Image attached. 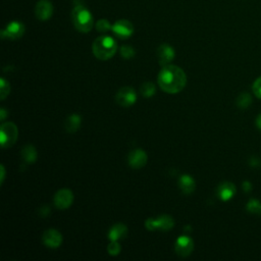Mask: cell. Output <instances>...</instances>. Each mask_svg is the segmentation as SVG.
<instances>
[{"instance_id": "1", "label": "cell", "mask_w": 261, "mask_h": 261, "mask_svg": "<svg viewBox=\"0 0 261 261\" xmlns=\"http://www.w3.org/2000/svg\"><path fill=\"white\" fill-rule=\"evenodd\" d=\"M187 84V75L181 68L173 64L162 66L158 74V85L168 94L180 92Z\"/></svg>"}, {"instance_id": "2", "label": "cell", "mask_w": 261, "mask_h": 261, "mask_svg": "<svg viewBox=\"0 0 261 261\" xmlns=\"http://www.w3.org/2000/svg\"><path fill=\"white\" fill-rule=\"evenodd\" d=\"M117 45L110 36H100L93 43V53L100 60L110 59L116 52Z\"/></svg>"}, {"instance_id": "3", "label": "cell", "mask_w": 261, "mask_h": 261, "mask_svg": "<svg viewBox=\"0 0 261 261\" xmlns=\"http://www.w3.org/2000/svg\"><path fill=\"white\" fill-rule=\"evenodd\" d=\"M71 19L75 29L81 33H88L93 27V16L83 4L74 5L71 12Z\"/></svg>"}, {"instance_id": "4", "label": "cell", "mask_w": 261, "mask_h": 261, "mask_svg": "<svg viewBox=\"0 0 261 261\" xmlns=\"http://www.w3.org/2000/svg\"><path fill=\"white\" fill-rule=\"evenodd\" d=\"M1 146L3 148L11 147L17 140V126L13 122H4L0 127Z\"/></svg>"}, {"instance_id": "5", "label": "cell", "mask_w": 261, "mask_h": 261, "mask_svg": "<svg viewBox=\"0 0 261 261\" xmlns=\"http://www.w3.org/2000/svg\"><path fill=\"white\" fill-rule=\"evenodd\" d=\"M115 101L119 106L130 107L137 101V93L134 88L123 87L117 92L115 96Z\"/></svg>"}, {"instance_id": "6", "label": "cell", "mask_w": 261, "mask_h": 261, "mask_svg": "<svg viewBox=\"0 0 261 261\" xmlns=\"http://www.w3.org/2000/svg\"><path fill=\"white\" fill-rule=\"evenodd\" d=\"M24 33V24L18 20L9 22L4 30L1 31L2 38H8L11 40L19 39Z\"/></svg>"}, {"instance_id": "7", "label": "cell", "mask_w": 261, "mask_h": 261, "mask_svg": "<svg viewBox=\"0 0 261 261\" xmlns=\"http://www.w3.org/2000/svg\"><path fill=\"white\" fill-rule=\"evenodd\" d=\"M113 34L120 39H127L134 33V25L127 19H119L112 25Z\"/></svg>"}, {"instance_id": "8", "label": "cell", "mask_w": 261, "mask_h": 261, "mask_svg": "<svg viewBox=\"0 0 261 261\" xmlns=\"http://www.w3.org/2000/svg\"><path fill=\"white\" fill-rule=\"evenodd\" d=\"M73 201V194L68 189L59 190L54 196V205L58 209H67Z\"/></svg>"}, {"instance_id": "9", "label": "cell", "mask_w": 261, "mask_h": 261, "mask_svg": "<svg viewBox=\"0 0 261 261\" xmlns=\"http://www.w3.org/2000/svg\"><path fill=\"white\" fill-rule=\"evenodd\" d=\"M175 252L180 257H188L194 250V242L188 236L179 237L175 242Z\"/></svg>"}, {"instance_id": "10", "label": "cell", "mask_w": 261, "mask_h": 261, "mask_svg": "<svg viewBox=\"0 0 261 261\" xmlns=\"http://www.w3.org/2000/svg\"><path fill=\"white\" fill-rule=\"evenodd\" d=\"M147 160H148V157H147L146 152L141 149L133 150L128 154V157H127L128 165L135 169H139V168H142L143 166H145L147 163Z\"/></svg>"}, {"instance_id": "11", "label": "cell", "mask_w": 261, "mask_h": 261, "mask_svg": "<svg viewBox=\"0 0 261 261\" xmlns=\"http://www.w3.org/2000/svg\"><path fill=\"white\" fill-rule=\"evenodd\" d=\"M42 241L46 247L55 249L61 245L62 236L58 230H56L54 228H49L43 233Z\"/></svg>"}, {"instance_id": "12", "label": "cell", "mask_w": 261, "mask_h": 261, "mask_svg": "<svg viewBox=\"0 0 261 261\" xmlns=\"http://www.w3.org/2000/svg\"><path fill=\"white\" fill-rule=\"evenodd\" d=\"M157 56L160 65L164 66L170 64V62L174 59L175 52L174 49L168 44H162L157 49Z\"/></svg>"}, {"instance_id": "13", "label": "cell", "mask_w": 261, "mask_h": 261, "mask_svg": "<svg viewBox=\"0 0 261 261\" xmlns=\"http://www.w3.org/2000/svg\"><path fill=\"white\" fill-rule=\"evenodd\" d=\"M53 13V6L49 0H40L36 4L35 14L40 20H47Z\"/></svg>"}, {"instance_id": "14", "label": "cell", "mask_w": 261, "mask_h": 261, "mask_svg": "<svg viewBox=\"0 0 261 261\" xmlns=\"http://www.w3.org/2000/svg\"><path fill=\"white\" fill-rule=\"evenodd\" d=\"M236 191V186L232 182L223 181L217 188V195L222 201H228L234 196Z\"/></svg>"}, {"instance_id": "15", "label": "cell", "mask_w": 261, "mask_h": 261, "mask_svg": "<svg viewBox=\"0 0 261 261\" xmlns=\"http://www.w3.org/2000/svg\"><path fill=\"white\" fill-rule=\"evenodd\" d=\"M127 234V227L122 223L114 224L108 231V239L111 241H118L124 239Z\"/></svg>"}, {"instance_id": "16", "label": "cell", "mask_w": 261, "mask_h": 261, "mask_svg": "<svg viewBox=\"0 0 261 261\" xmlns=\"http://www.w3.org/2000/svg\"><path fill=\"white\" fill-rule=\"evenodd\" d=\"M178 187L179 189L181 190V192L184 194H192L196 188V182L194 180V178L189 175V174H182L180 177H179V180H178Z\"/></svg>"}, {"instance_id": "17", "label": "cell", "mask_w": 261, "mask_h": 261, "mask_svg": "<svg viewBox=\"0 0 261 261\" xmlns=\"http://www.w3.org/2000/svg\"><path fill=\"white\" fill-rule=\"evenodd\" d=\"M155 225H156V229L166 231L173 227L174 220L169 215H161L158 218H155Z\"/></svg>"}, {"instance_id": "18", "label": "cell", "mask_w": 261, "mask_h": 261, "mask_svg": "<svg viewBox=\"0 0 261 261\" xmlns=\"http://www.w3.org/2000/svg\"><path fill=\"white\" fill-rule=\"evenodd\" d=\"M81 122H82V117L79 114L74 113V114H70L66 118L64 126L68 133H75L80 128Z\"/></svg>"}, {"instance_id": "19", "label": "cell", "mask_w": 261, "mask_h": 261, "mask_svg": "<svg viewBox=\"0 0 261 261\" xmlns=\"http://www.w3.org/2000/svg\"><path fill=\"white\" fill-rule=\"evenodd\" d=\"M21 157L28 163H34L37 160V151L34 146L28 145L21 150Z\"/></svg>"}, {"instance_id": "20", "label": "cell", "mask_w": 261, "mask_h": 261, "mask_svg": "<svg viewBox=\"0 0 261 261\" xmlns=\"http://www.w3.org/2000/svg\"><path fill=\"white\" fill-rule=\"evenodd\" d=\"M140 92L142 94L143 97L145 98H150L152 97L155 92H156V88H155V85L151 82H145L142 86H141V89H140Z\"/></svg>"}, {"instance_id": "21", "label": "cell", "mask_w": 261, "mask_h": 261, "mask_svg": "<svg viewBox=\"0 0 261 261\" xmlns=\"http://www.w3.org/2000/svg\"><path fill=\"white\" fill-rule=\"evenodd\" d=\"M251 103H252V98H251L250 94H248V93H242L237 98V105L241 109L248 108L251 105Z\"/></svg>"}, {"instance_id": "22", "label": "cell", "mask_w": 261, "mask_h": 261, "mask_svg": "<svg viewBox=\"0 0 261 261\" xmlns=\"http://www.w3.org/2000/svg\"><path fill=\"white\" fill-rule=\"evenodd\" d=\"M247 210L252 214L261 215V202L256 199H252L247 203Z\"/></svg>"}, {"instance_id": "23", "label": "cell", "mask_w": 261, "mask_h": 261, "mask_svg": "<svg viewBox=\"0 0 261 261\" xmlns=\"http://www.w3.org/2000/svg\"><path fill=\"white\" fill-rule=\"evenodd\" d=\"M136 52L135 49L132 46L128 45H124L120 48V55L124 58V59H130L135 56Z\"/></svg>"}, {"instance_id": "24", "label": "cell", "mask_w": 261, "mask_h": 261, "mask_svg": "<svg viewBox=\"0 0 261 261\" xmlns=\"http://www.w3.org/2000/svg\"><path fill=\"white\" fill-rule=\"evenodd\" d=\"M121 250L120 245L117 243V241H111V243L107 247V252L110 256H117Z\"/></svg>"}, {"instance_id": "25", "label": "cell", "mask_w": 261, "mask_h": 261, "mask_svg": "<svg viewBox=\"0 0 261 261\" xmlns=\"http://www.w3.org/2000/svg\"><path fill=\"white\" fill-rule=\"evenodd\" d=\"M96 28L99 32L101 33H105L109 30L112 29V25L110 24V22L107 20V19H100L98 20V22L96 23Z\"/></svg>"}, {"instance_id": "26", "label": "cell", "mask_w": 261, "mask_h": 261, "mask_svg": "<svg viewBox=\"0 0 261 261\" xmlns=\"http://www.w3.org/2000/svg\"><path fill=\"white\" fill-rule=\"evenodd\" d=\"M9 92H10V86H9V84H8L4 79H1V90H0L1 100L5 99V97L9 94Z\"/></svg>"}, {"instance_id": "27", "label": "cell", "mask_w": 261, "mask_h": 261, "mask_svg": "<svg viewBox=\"0 0 261 261\" xmlns=\"http://www.w3.org/2000/svg\"><path fill=\"white\" fill-rule=\"evenodd\" d=\"M253 92L255 94V96H257L258 98L261 99V76H259L253 84L252 86Z\"/></svg>"}, {"instance_id": "28", "label": "cell", "mask_w": 261, "mask_h": 261, "mask_svg": "<svg viewBox=\"0 0 261 261\" xmlns=\"http://www.w3.org/2000/svg\"><path fill=\"white\" fill-rule=\"evenodd\" d=\"M243 190H244L246 193L251 192V190H252V185H251V182H249L248 180L244 181V182H243Z\"/></svg>"}, {"instance_id": "29", "label": "cell", "mask_w": 261, "mask_h": 261, "mask_svg": "<svg viewBox=\"0 0 261 261\" xmlns=\"http://www.w3.org/2000/svg\"><path fill=\"white\" fill-rule=\"evenodd\" d=\"M0 173H1V177H0V184H3V180H4V176H5V169H4V166L1 165L0 166Z\"/></svg>"}, {"instance_id": "30", "label": "cell", "mask_w": 261, "mask_h": 261, "mask_svg": "<svg viewBox=\"0 0 261 261\" xmlns=\"http://www.w3.org/2000/svg\"><path fill=\"white\" fill-rule=\"evenodd\" d=\"M256 125H257V127L261 130V113L257 116V118H256Z\"/></svg>"}, {"instance_id": "31", "label": "cell", "mask_w": 261, "mask_h": 261, "mask_svg": "<svg viewBox=\"0 0 261 261\" xmlns=\"http://www.w3.org/2000/svg\"><path fill=\"white\" fill-rule=\"evenodd\" d=\"M6 114H7V113H6V111H5V110L2 108V109L0 110V119H1L2 121L5 119V117H6Z\"/></svg>"}]
</instances>
